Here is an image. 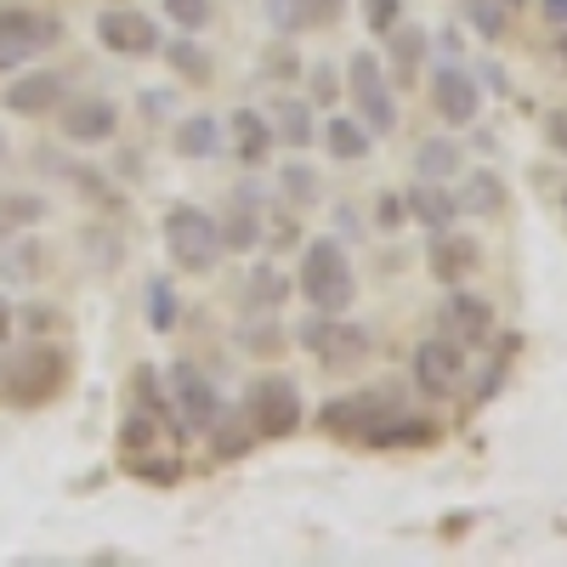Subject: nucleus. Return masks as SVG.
<instances>
[{"label": "nucleus", "instance_id": "1", "mask_svg": "<svg viewBox=\"0 0 567 567\" xmlns=\"http://www.w3.org/2000/svg\"><path fill=\"white\" fill-rule=\"evenodd\" d=\"M159 233H165V256H171V267L187 272V278H210V272L221 267V256H227V245H221V221H216L205 205H171L165 221H159Z\"/></svg>", "mask_w": 567, "mask_h": 567}, {"label": "nucleus", "instance_id": "2", "mask_svg": "<svg viewBox=\"0 0 567 567\" xmlns=\"http://www.w3.org/2000/svg\"><path fill=\"white\" fill-rule=\"evenodd\" d=\"M296 296L318 312H347L358 301V272L341 239H312L296 267Z\"/></svg>", "mask_w": 567, "mask_h": 567}, {"label": "nucleus", "instance_id": "3", "mask_svg": "<svg viewBox=\"0 0 567 567\" xmlns=\"http://www.w3.org/2000/svg\"><path fill=\"white\" fill-rule=\"evenodd\" d=\"M69 386V358L58 347H18L0 363V398L12 409H40Z\"/></svg>", "mask_w": 567, "mask_h": 567}, {"label": "nucleus", "instance_id": "4", "mask_svg": "<svg viewBox=\"0 0 567 567\" xmlns=\"http://www.w3.org/2000/svg\"><path fill=\"white\" fill-rule=\"evenodd\" d=\"M165 398H171L176 437H205L210 425H216V414L227 409L221 392H216V381H210L199 363H187V358H176V363L165 369Z\"/></svg>", "mask_w": 567, "mask_h": 567}, {"label": "nucleus", "instance_id": "5", "mask_svg": "<svg viewBox=\"0 0 567 567\" xmlns=\"http://www.w3.org/2000/svg\"><path fill=\"white\" fill-rule=\"evenodd\" d=\"M245 420L256 425V437L261 443H278V437H296V425L307 414L301 403V386H296V374H261V381L245 392Z\"/></svg>", "mask_w": 567, "mask_h": 567}, {"label": "nucleus", "instance_id": "6", "mask_svg": "<svg viewBox=\"0 0 567 567\" xmlns=\"http://www.w3.org/2000/svg\"><path fill=\"white\" fill-rule=\"evenodd\" d=\"M341 74H347V103H352V114H358L374 136L398 131V97H392V80H386L381 58H374V52H352Z\"/></svg>", "mask_w": 567, "mask_h": 567}, {"label": "nucleus", "instance_id": "7", "mask_svg": "<svg viewBox=\"0 0 567 567\" xmlns=\"http://www.w3.org/2000/svg\"><path fill=\"white\" fill-rule=\"evenodd\" d=\"M58 40V18H40L29 7H0V74L29 69Z\"/></svg>", "mask_w": 567, "mask_h": 567}, {"label": "nucleus", "instance_id": "8", "mask_svg": "<svg viewBox=\"0 0 567 567\" xmlns=\"http://www.w3.org/2000/svg\"><path fill=\"white\" fill-rule=\"evenodd\" d=\"M58 131H63L69 148H103V142L120 136V103L97 97V91L69 97V103H58Z\"/></svg>", "mask_w": 567, "mask_h": 567}, {"label": "nucleus", "instance_id": "9", "mask_svg": "<svg viewBox=\"0 0 567 567\" xmlns=\"http://www.w3.org/2000/svg\"><path fill=\"white\" fill-rule=\"evenodd\" d=\"M97 40H103V52H114V58H159L165 52L159 23L142 12V7H109V12H97Z\"/></svg>", "mask_w": 567, "mask_h": 567}, {"label": "nucleus", "instance_id": "10", "mask_svg": "<svg viewBox=\"0 0 567 567\" xmlns=\"http://www.w3.org/2000/svg\"><path fill=\"white\" fill-rule=\"evenodd\" d=\"M409 369H414V386L432 398V403H443V398H454L465 386V347L454 336H432V341L414 347V363Z\"/></svg>", "mask_w": 567, "mask_h": 567}, {"label": "nucleus", "instance_id": "11", "mask_svg": "<svg viewBox=\"0 0 567 567\" xmlns=\"http://www.w3.org/2000/svg\"><path fill=\"white\" fill-rule=\"evenodd\" d=\"M392 409H403V403H398L392 392L374 386V392H352V398H329V403L318 409V425H323L329 437H352V443H358L369 425L381 420V414H392Z\"/></svg>", "mask_w": 567, "mask_h": 567}, {"label": "nucleus", "instance_id": "12", "mask_svg": "<svg viewBox=\"0 0 567 567\" xmlns=\"http://www.w3.org/2000/svg\"><path fill=\"white\" fill-rule=\"evenodd\" d=\"M369 352H374L369 323H352L347 312H336V318H329V336L312 347L318 369H329V374H352V369H363V363H369Z\"/></svg>", "mask_w": 567, "mask_h": 567}, {"label": "nucleus", "instance_id": "13", "mask_svg": "<svg viewBox=\"0 0 567 567\" xmlns=\"http://www.w3.org/2000/svg\"><path fill=\"white\" fill-rule=\"evenodd\" d=\"M432 109L449 120V125H471L483 114V85L477 74H465L460 63H437L432 69Z\"/></svg>", "mask_w": 567, "mask_h": 567}, {"label": "nucleus", "instance_id": "14", "mask_svg": "<svg viewBox=\"0 0 567 567\" xmlns=\"http://www.w3.org/2000/svg\"><path fill=\"white\" fill-rule=\"evenodd\" d=\"M477 261H483V250H477V239H471V233H454V227L425 233V272H432L437 284L471 278V272H477Z\"/></svg>", "mask_w": 567, "mask_h": 567}, {"label": "nucleus", "instance_id": "15", "mask_svg": "<svg viewBox=\"0 0 567 567\" xmlns=\"http://www.w3.org/2000/svg\"><path fill=\"white\" fill-rule=\"evenodd\" d=\"M216 221H221V245H227L233 256H250V250L267 239V216H261L256 182H239V194H233L227 216H216Z\"/></svg>", "mask_w": 567, "mask_h": 567}, {"label": "nucleus", "instance_id": "16", "mask_svg": "<svg viewBox=\"0 0 567 567\" xmlns=\"http://www.w3.org/2000/svg\"><path fill=\"white\" fill-rule=\"evenodd\" d=\"M358 443L363 449H381V454H392V449H432L437 443V425L425 420V414H414V409H392V414L374 420Z\"/></svg>", "mask_w": 567, "mask_h": 567}, {"label": "nucleus", "instance_id": "17", "mask_svg": "<svg viewBox=\"0 0 567 567\" xmlns=\"http://www.w3.org/2000/svg\"><path fill=\"white\" fill-rule=\"evenodd\" d=\"M443 323H449V336H460V347H483L494 336V301H483L477 290H465V284H449Z\"/></svg>", "mask_w": 567, "mask_h": 567}, {"label": "nucleus", "instance_id": "18", "mask_svg": "<svg viewBox=\"0 0 567 567\" xmlns=\"http://www.w3.org/2000/svg\"><path fill=\"white\" fill-rule=\"evenodd\" d=\"M58 103H63V74H52V69H18L7 85V114H18V120H40Z\"/></svg>", "mask_w": 567, "mask_h": 567}, {"label": "nucleus", "instance_id": "19", "mask_svg": "<svg viewBox=\"0 0 567 567\" xmlns=\"http://www.w3.org/2000/svg\"><path fill=\"white\" fill-rule=\"evenodd\" d=\"M347 12V0H267V23L278 34H307V29H329Z\"/></svg>", "mask_w": 567, "mask_h": 567}, {"label": "nucleus", "instance_id": "20", "mask_svg": "<svg viewBox=\"0 0 567 567\" xmlns=\"http://www.w3.org/2000/svg\"><path fill=\"white\" fill-rule=\"evenodd\" d=\"M221 136L233 142V154H239L245 165H261L272 154V120L261 109H233V120H221Z\"/></svg>", "mask_w": 567, "mask_h": 567}, {"label": "nucleus", "instance_id": "21", "mask_svg": "<svg viewBox=\"0 0 567 567\" xmlns=\"http://www.w3.org/2000/svg\"><path fill=\"white\" fill-rule=\"evenodd\" d=\"M267 120H272V142H284V148H296V154L318 142V114H312L307 97H272Z\"/></svg>", "mask_w": 567, "mask_h": 567}, {"label": "nucleus", "instance_id": "22", "mask_svg": "<svg viewBox=\"0 0 567 567\" xmlns=\"http://www.w3.org/2000/svg\"><path fill=\"white\" fill-rule=\"evenodd\" d=\"M403 205H409V216L425 227V233H443V227H454L460 221V205H454V194L443 182H432V176H420L409 194H403Z\"/></svg>", "mask_w": 567, "mask_h": 567}, {"label": "nucleus", "instance_id": "23", "mask_svg": "<svg viewBox=\"0 0 567 567\" xmlns=\"http://www.w3.org/2000/svg\"><path fill=\"white\" fill-rule=\"evenodd\" d=\"M369 148H374V131H369L358 114H329V120H323V154H329V159L358 165V159H369Z\"/></svg>", "mask_w": 567, "mask_h": 567}, {"label": "nucleus", "instance_id": "24", "mask_svg": "<svg viewBox=\"0 0 567 567\" xmlns=\"http://www.w3.org/2000/svg\"><path fill=\"white\" fill-rule=\"evenodd\" d=\"M205 443H210V460L233 465V460H245L261 437H256V425L245 420V409H221V414H216V425L205 432Z\"/></svg>", "mask_w": 567, "mask_h": 567}, {"label": "nucleus", "instance_id": "25", "mask_svg": "<svg viewBox=\"0 0 567 567\" xmlns=\"http://www.w3.org/2000/svg\"><path fill=\"white\" fill-rule=\"evenodd\" d=\"M290 296H296V278L290 272H278L272 261H256L250 267V278H245V307L250 312H278Z\"/></svg>", "mask_w": 567, "mask_h": 567}, {"label": "nucleus", "instance_id": "26", "mask_svg": "<svg viewBox=\"0 0 567 567\" xmlns=\"http://www.w3.org/2000/svg\"><path fill=\"white\" fill-rule=\"evenodd\" d=\"M171 148H176L182 159H216V154H221V120H216V114H187V120L176 125Z\"/></svg>", "mask_w": 567, "mask_h": 567}, {"label": "nucleus", "instance_id": "27", "mask_svg": "<svg viewBox=\"0 0 567 567\" xmlns=\"http://www.w3.org/2000/svg\"><path fill=\"white\" fill-rule=\"evenodd\" d=\"M454 205H460L465 216H499V210H505V182H499L494 171H471V176L460 182Z\"/></svg>", "mask_w": 567, "mask_h": 567}, {"label": "nucleus", "instance_id": "28", "mask_svg": "<svg viewBox=\"0 0 567 567\" xmlns=\"http://www.w3.org/2000/svg\"><path fill=\"white\" fill-rule=\"evenodd\" d=\"M425 45H432V34L425 29H392L386 34V58H392V74H398V85H414V74H420V63H425Z\"/></svg>", "mask_w": 567, "mask_h": 567}, {"label": "nucleus", "instance_id": "29", "mask_svg": "<svg viewBox=\"0 0 567 567\" xmlns=\"http://www.w3.org/2000/svg\"><path fill=\"white\" fill-rule=\"evenodd\" d=\"M0 278H7V284H34L40 278V239H34V227L12 233V239L0 245Z\"/></svg>", "mask_w": 567, "mask_h": 567}, {"label": "nucleus", "instance_id": "30", "mask_svg": "<svg viewBox=\"0 0 567 567\" xmlns=\"http://www.w3.org/2000/svg\"><path fill=\"white\" fill-rule=\"evenodd\" d=\"M45 216H52V205H45L40 194H23V187H12V194H0V239L40 227Z\"/></svg>", "mask_w": 567, "mask_h": 567}, {"label": "nucleus", "instance_id": "31", "mask_svg": "<svg viewBox=\"0 0 567 567\" xmlns=\"http://www.w3.org/2000/svg\"><path fill=\"white\" fill-rule=\"evenodd\" d=\"M414 176H432V182L460 176V142H449V136H425L420 148H414Z\"/></svg>", "mask_w": 567, "mask_h": 567}, {"label": "nucleus", "instance_id": "32", "mask_svg": "<svg viewBox=\"0 0 567 567\" xmlns=\"http://www.w3.org/2000/svg\"><path fill=\"white\" fill-rule=\"evenodd\" d=\"M239 347H245L250 358H278V352H284L278 312H250V323H239Z\"/></svg>", "mask_w": 567, "mask_h": 567}, {"label": "nucleus", "instance_id": "33", "mask_svg": "<svg viewBox=\"0 0 567 567\" xmlns=\"http://www.w3.org/2000/svg\"><path fill=\"white\" fill-rule=\"evenodd\" d=\"M125 471H131V477H142V483H159V488H171V483L182 477V465H176V454H171V449H142V454H125Z\"/></svg>", "mask_w": 567, "mask_h": 567}, {"label": "nucleus", "instance_id": "34", "mask_svg": "<svg viewBox=\"0 0 567 567\" xmlns=\"http://www.w3.org/2000/svg\"><path fill=\"white\" fill-rule=\"evenodd\" d=\"M159 58H171V69L182 74V80H194V85H205L210 80V58H205V45L194 40V34H182V40H171Z\"/></svg>", "mask_w": 567, "mask_h": 567}, {"label": "nucleus", "instance_id": "35", "mask_svg": "<svg viewBox=\"0 0 567 567\" xmlns=\"http://www.w3.org/2000/svg\"><path fill=\"white\" fill-rule=\"evenodd\" d=\"M142 301H148V323L159 329V336H171V329L182 323V301H176V290H171V278H148Z\"/></svg>", "mask_w": 567, "mask_h": 567}, {"label": "nucleus", "instance_id": "36", "mask_svg": "<svg viewBox=\"0 0 567 567\" xmlns=\"http://www.w3.org/2000/svg\"><path fill=\"white\" fill-rule=\"evenodd\" d=\"M347 97V74L336 63H312L307 69V103H323V109H336Z\"/></svg>", "mask_w": 567, "mask_h": 567}, {"label": "nucleus", "instance_id": "37", "mask_svg": "<svg viewBox=\"0 0 567 567\" xmlns=\"http://www.w3.org/2000/svg\"><path fill=\"white\" fill-rule=\"evenodd\" d=\"M278 194L290 199V205H312L318 199V171L307 159H290V165L278 171Z\"/></svg>", "mask_w": 567, "mask_h": 567}, {"label": "nucleus", "instance_id": "38", "mask_svg": "<svg viewBox=\"0 0 567 567\" xmlns=\"http://www.w3.org/2000/svg\"><path fill=\"white\" fill-rule=\"evenodd\" d=\"M505 12H511L505 0H465V23L477 29L483 40H499L505 34Z\"/></svg>", "mask_w": 567, "mask_h": 567}, {"label": "nucleus", "instance_id": "39", "mask_svg": "<svg viewBox=\"0 0 567 567\" xmlns=\"http://www.w3.org/2000/svg\"><path fill=\"white\" fill-rule=\"evenodd\" d=\"M358 12H363V29L369 34H392L398 23H403V0H358Z\"/></svg>", "mask_w": 567, "mask_h": 567}, {"label": "nucleus", "instance_id": "40", "mask_svg": "<svg viewBox=\"0 0 567 567\" xmlns=\"http://www.w3.org/2000/svg\"><path fill=\"white\" fill-rule=\"evenodd\" d=\"M165 18H171L182 34H199V29L216 18V7H210V0H165Z\"/></svg>", "mask_w": 567, "mask_h": 567}, {"label": "nucleus", "instance_id": "41", "mask_svg": "<svg viewBox=\"0 0 567 567\" xmlns=\"http://www.w3.org/2000/svg\"><path fill=\"white\" fill-rule=\"evenodd\" d=\"M403 216H409V205H403L398 194H381V205H374V227H381V233H398Z\"/></svg>", "mask_w": 567, "mask_h": 567}, {"label": "nucleus", "instance_id": "42", "mask_svg": "<svg viewBox=\"0 0 567 567\" xmlns=\"http://www.w3.org/2000/svg\"><path fill=\"white\" fill-rule=\"evenodd\" d=\"M336 239L347 245V239H369V221L352 210V205H336Z\"/></svg>", "mask_w": 567, "mask_h": 567}, {"label": "nucleus", "instance_id": "43", "mask_svg": "<svg viewBox=\"0 0 567 567\" xmlns=\"http://www.w3.org/2000/svg\"><path fill=\"white\" fill-rule=\"evenodd\" d=\"M267 239H272L278 250H296V245H301V227H296V216H272V221H267Z\"/></svg>", "mask_w": 567, "mask_h": 567}, {"label": "nucleus", "instance_id": "44", "mask_svg": "<svg viewBox=\"0 0 567 567\" xmlns=\"http://www.w3.org/2000/svg\"><path fill=\"white\" fill-rule=\"evenodd\" d=\"M18 318H23V329H29V336H45V329L58 323V312H45V307H23Z\"/></svg>", "mask_w": 567, "mask_h": 567}, {"label": "nucleus", "instance_id": "45", "mask_svg": "<svg viewBox=\"0 0 567 567\" xmlns=\"http://www.w3.org/2000/svg\"><path fill=\"white\" fill-rule=\"evenodd\" d=\"M437 58H443V63H460V34H454V29L437 34Z\"/></svg>", "mask_w": 567, "mask_h": 567}, {"label": "nucleus", "instance_id": "46", "mask_svg": "<svg viewBox=\"0 0 567 567\" xmlns=\"http://www.w3.org/2000/svg\"><path fill=\"white\" fill-rule=\"evenodd\" d=\"M545 131H550V148H556V154H567V114H550V125H545Z\"/></svg>", "mask_w": 567, "mask_h": 567}, {"label": "nucleus", "instance_id": "47", "mask_svg": "<svg viewBox=\"0 0 567 567\" xmlns=\"http://www.w3.org/2000/svg\"><path fill=\"white\" fill-rule=\"evenodd\" d=\"M12 323H18V307L0 296V347H7V336H12Z\"/></svg>", "mask_w": 567, "mask_h": 567}, {"label": "nucleus", "instance_id": "48", "mask_svg": "<svg viewBox=\"0 0 567 567\" xmlns=\"http://www.w3.org/2000/svg\"><path fill=\"white\" fill-rule=\"evenodd\" d=\"M545 18L550 23H567V0H545Z\"/></svg>", "mask_w": 567, "mask_h": 567}, {"label": "nucleus", "instance_id": "49", "mask_svg": "<svg viewBox=\"0 0 567 567\" xmlns=\"http://www.w3.org/2000/svg\"><path fill=\"white\" fill-rule=\"evenodd\" d=\"M0 159H7V136H0Z\"/></svg>", "mask_w": 567, "mask_h": 567}, {"label": "nucleus", "instance_id": "50", "mask_svg": "<svg viewBox=\"0 0 567 567\" xmlns=\"http://www.w3.org/2000/svg\"><path fill=\"white\" fill-rule=\"evenodd\" d=\"M505 7H523V0H505Z\"/></svg>", "mask_w": 567, "mask_h": 567}]
</instances>
